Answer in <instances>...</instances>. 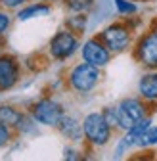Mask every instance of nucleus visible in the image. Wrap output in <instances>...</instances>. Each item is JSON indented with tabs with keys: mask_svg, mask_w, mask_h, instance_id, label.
<instances>
[{
	"mask_svg": "<svg viewBox=\"0 0 157 161\" xmlns=\"http://www.w3.org/2000/svg\"><path fill=\"white\" fill-rule=\"evenodd\" d=\"M83 132L94 146H104L111 138V125L107 123L104 113H88L83 121Z\"/></svg>",
	"mask_w": 157,
	"mask_h": 161,
	"instance_id": "nucleus-1",
	"label": "nucleus"
},
{
	"mask_svg": "<svg viewBox=\"0 0 157 161\" xmlns=\"http://www.w3.org/2000/svg\"><path fill=\"white\" fill-rule=\"evenodd\" d=\"M98 80H100V67H96L88 62L73 67L69 75V85L77 92H90L98 85Z\"/></svg>",
	"mask_w": 157,
	"mask_h": 161,
	"instance_id": "nucleus-2",
	"label": "nucleus"
},
{
	"mask_svg": "<svg viewBox=\"0 0 157 161\" xmlns=\"http://www.w3.org/2000/svg\"><path fill=\"white\" fill-rule=\"evenodd\" d=\"M115 111H117V127H121L125 130L132 129L136 123H140L144 119V115H146L144 106L134 98L123 100V102L115 108Z\"/></svg>",
	"mask_w": 157,
	"mask_h": 161,
	"instance_id": "nucleus-3",
	"label": "nucleus"
},
{
	"mask_svg": "<svg viewBox=\"0 0 157 161\" xmlns=\"http://www.w3.org/2000/svg\"><path fill=\"white\" fill-rule=\"evenodd\" d=\"M33 117L35 121H38V123H42L46 127H57L63 117V108L57 102H54V100L44 98L33 106Z\"/></svg>",
	"mask_w": 157,
	"mask_h": 161,
	"instance_id": "nucleus-4",
	"label": "nucleus"
},
{
	"mask_svg": "<svg viewBox=\"0 0 157 161\" xmlns=\"http://www.w3.org/2000/svg\"><path fill=\"white\" fill-rule=\"evenodd\" d=\"M78 48V40L71 31H60L50 40V54L56 59H67Z\"/></svg>",
	"mask_w": 157,
	"mask_h": 161,
	"instance_id": "nucleus-5",
	"label": "nucleus"
},
{
	"mask_svg": "<svg viewBox=\"0 0 157 161\" xmlns=\"http://www.w3.org/2000/svg\"><path fill=\"white\" fill-rule=\"evenodd\" d=\"M111 52L109 48L102 42V38H90L83 44V59L96 67H104L109 64Z\"/></svg>",
	"mask_w": 157,
	"mask_h": 161,
	"instance_id": "nucleus-6",
	"label": "nucleus"
},
{
	"mask_svg": "<svg viewBox=\"0 0 157 161\" xmlns=\"http://www.w3.org/2000/svg\"><path fill=\"white\" fill-rule=\"evenodd\" d=\"M100 38L109 48V52H113V54H119V52L127 50V46L130 42V35L123 25H109L107 29L102 31Z\"/></svg>",
	"mask_w": 157,
	"mask_h": 161,
	"instance_id": "nucleus-7",
	"label": "nucleus"
},
{
	"mask_svg": "<svg viewBox=\"0 0 157 161\" xmlns=\"http://www.w3.org/2000/svg\"><path fill=\"white\" fill-rule=\"evenodd\" d=\"M136 54H138V59L144 65H148L151 69H157V33L146 35L140 40Z\"/></svg>",
	"mask_w": 157,
	"mask_h": 161,
	"instance_id": "nucleus-8",
	"label": "nucleus"
},
{
	"mask_svg": "<svg viewBox=\"0 0 157 161\" xmlns=\"http://www.w3.org/2000/svg\"><path fill=\"white\" fill-rule=\"evenodd\" d=\"M19 79V65L14 58L0 56V90H10Z\"/></svg>",
	"mask_w": 157,
	"mask_h": 161,
	"instance_id": "nucleus-9",
	"label": "nucleus"
},
{
	"mask_svg": "<svg viewBox=\"0 0 157 161\" xmlns=\"http://www.w3.org/2000/svg\"><path fill=\"white\" fill-rule=\"evenodd\" d=\"M60 130L67 136V138H71V140H81L83 138V125L81 123H77V121L73 119V117H62V121H60Z\"/></svg>",
	"mask_w": 157,
	"mask_h": 161,
	"instance_id": "nucleus-10",
	"label": "nucleus"
},
{
	"mask_svg": "<svg viewBox=\"0 0 157 161\" xmlns=\"http://www.w3.org/2000/svg\"><path fill=\"white\" fill-rule=\"evenodd\" d=\"M140 94L146 100H157V73L151 75H144L140 79V85H138Z\"/></svg>",
	"mask_w": 157,
	"mask_h": 161,
	"instance_id": "nucleus-11",
	"label": "nucleus"
},
{
	"mask_svg": "<svg viewBox=\"0 0 157 161\" xmlns=\"http://www.w3.org/2000/svg\"><path fill=\"white\" fill-rule=\"evenodd\" d=\"M46 14H50V6L48 4H33V6H27L23 10H19L17 19L19 21H27V19L38 17V15H46Z\"/></svg>",
	"mask_w": 157,
	"mask_h": 161,
	"instance_id": "nucleus-12",
	"label": "nucleus"
},
{
	"mask_svg": "<svg viewBox=\"0 0 157 161\" xmlns=\"http://www.w3.org/2000/svg\"><path fill=\"white\" fill-rule=\"evenodd\" d=\"M23 119V115L17 109H14L12 106H0V121L8 127H17L19 121Z\"/></svg>",
	"mask_w": 157,
	"mask_h": 161,
	"instance_id": "nucleus-13",
	"label": "nucleus"
},
{
	"mask_svg": "<svg viewBox=\"0 0 157 161\" xmlns=\"http://www.w3.org/2000/svg\"><path fill=\"white\" fill-rule=\"evenodd\" d=\"M138 146H151V144H157V127H149L140 138L138 142H136Z\"/></svg>",
	"mask_w": 157,
	"mask_h": 161,
	"instance_id": "nucleus-14",
	"label": "nucleus"
},
{
	"mask_svg": "<svg viewBox=\"0 0 157 161\" xmlns=\"http://www.w3.org/2000/svg\"><path fill=\"white\" fill-rule=\"evenodd\" d=\"M94 0H67V8L73 12H84L92 6Z\"/></svg>",
	"mask_w": 157,
	"mask_h": 161,
	"instance_id": "nucleus-15",
	"label": "nucleus"
},
{
	"mask_svg": "<svg viewBox=\"0 0 157 161\" xmlns=\"http://www.w3.org/2000/svg\"><path fill=\"white\" fill-rule=\"evenodd\" d=\"M117 10H119V14H134L136 12V6L132 2H128V0H113Z\"/></svg>",
	"mask_w": 157,
	"mask_h": 161,
	"instance_id": "nucleus-16",
	"label": "nucleus"
},
{
	"mask_svg": "<svg viewBox=\"0 0 157 161\" xmlns=\"http://www.w3.org/2000/svg\"><path fill=\"white\" fill-rule=\"evenodd\" d=\"M10 142V127L0 121V148H4Z\"/></svg>",
	"mask_w": 157,
	"mask_h": 161,
	"instance_id": "nucleus-17",
	"label": "nucleus"
},
{
	"mask_svg": "<svg viewBox=\"0 0 157 161\" xmlns=\"http://www.w3.org/2000/svg\"><path fill=\"white\" fill-rule=\"evenodd\" d=\"M10 27V15L4 14V12H0V35H4Z\"/></svg>",
	"mask_w": 157,
	"mask_h": 161,
	"instance_id": "nucleus-18",
	"label": "nucleus"
},
{
	"mask_svg": "<svg viewBox=\"0 0 157 161\" xmlns=\"http://www.w3.org/2000/svg\"><path fill=\"white\" fill-rule=\"evenodd\" d=\"M0 4H2L4 8H19L21 4H25V0H0Z\"/></svg>",
	"mask_w": 157,
	"mask_h": 161,
	"instance_id": "nucleus-19",
	"label": "nucleus"
},
{
	"mask_svg": "<svg viewBox=\"0 0 157 161\" xmlns=\"http://www.w3.org/2000/svg\"><path fill=\"white\" fill-rule=\"evenodd\" d=\"M4 44V38H2V35H0V46H2Z\"/></svg>",
	"mask_w": 157,
	"mask_h": 161,
	"instance_id": "nucleus-20",
	"label": "nucleus"
},
{
	"mask_svg": "<svg viewBox=\"0 0 157 161\" xmlns=\"http://www.w3.org/2000/svg\"><path fill=\"white\" fill-rule=\"evenodd\" d=\"M41 2H52V0H41Z\"/></svg>",
	"mask_w": 157,
	"mask_h": 161,
	"instance_id": "nucleus-21",
	"label": "nucleus"
}]
</instances>
